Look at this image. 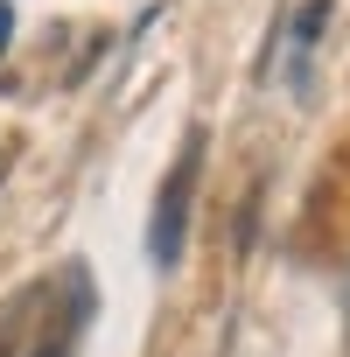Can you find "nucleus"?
I'll return each mask as SVG.
<instances>
[{"label":"nucleus","instance_id":"nucleus-1","mask_svg":"<svg viewBox=\"0 0 350 357\" xmlns=\"http://www.w3.org/2000/svg\"><path fill=\"white\" fill-rule=\"evenodd\" d=\"M197 175H204V133L190 126L183 154H175L168 183H161V197H154V225H147V252H154V266H161V273H175V266H183V238H190V204H197Z\"/></svg>","mask_w":350,"mask_h":357},{"label":"nucleus","instance_id":"nucleus-2","mask_svg":"<svg viewBox=\"0 0 350 357\" xmlns=\"http://www.w3.org/2000/svg\"><path fill=\"white\" fill-rule=\"evenodd\" d=\"M8 36H15V8L0 0V50H8Z\"/></svg>","mask_w":350,"mask_h":357},{"label":"nucleus","instance_id":"nucleus-3","mask_svg":"<svg viewBox=\"0 0 350 357\" xmlns=\"http://www.w3.org/2000/svg\"><path fill=\"white\" fill-rule=\"evenodd\" d=\"M36 357H70V343H43V350H36Z\"/></svg>","mask_w":350,"mask_h":357}]
</instances>
